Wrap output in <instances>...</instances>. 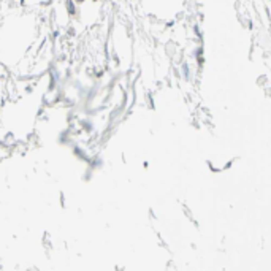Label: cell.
Here are the masks:
<instances>
[{"instance_id": "6da1fadb", "label": "cell", "mask_w": 271, "mask_h": 271, "mask_svg": "<svg viewBox=\"0 0 271 271\" xmlns=\"http://www.w3.org/2000/svg\"><path fill=\"white\" fill-rule=\"evenodd\" d=\"M59 205H60L62 209H65V195H64V192H60V195H59Z\"/></svg>"}, {"instance_id": "7a4b0ae2", "label": "cell", "mask_w": 271, "mask_h": 271, "mask_svg": "<svg viewBox=\"0 0 271 271\" xmlns=\"http://www.w3.org/2000/svg\"><path fill=\"white\" fill-rule=\"evenodd\" d=\"M114 269H116V271H124V266H116Z\"/></svg>"}]
</instances>
